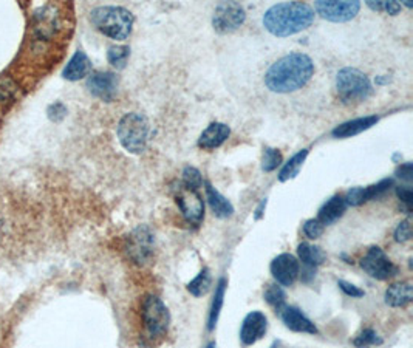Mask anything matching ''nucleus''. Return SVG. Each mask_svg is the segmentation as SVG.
Masks as SVG:
<instances>
[{"label":"nucleus","instance_id":"31","mask_svg":"<svg viewBox=\"0 0 413 348\" xmlns=\"http://www.w3.org/2000/svg\"><path fill=\"white\" fill-rule=\"evenodd\" d=\"M282 162H283V157H282L279 149H274V147H265L263 149L262 171L273 172L282 164Z\"/></svg>","mask_w":413,"mask_h":348},{"label":"nucleus","instance_id":"11","mask_svg":"<svg viewBox=\"0 0 413 348\" xmlns=\"http://www.w3.org/2000/svg\"><path fill=\"white\" fill-rule=\"evenodd\" d=\"M269 270H271V274L277 285L293 287L300 275V263L296 255L283 253L273 258Z\"/></svg>","mask_w":413,"mask_h":348},{"label":"nucleus","instance_id":"8","mask_svg":"<svg viewBox=\"0 0 413 348\" xmlns=\"http://www.w3.org/2000/svg\"><path fill=\"white\" fill-rule=\"evenodd\" d=\"M175 201L178 204L182 216L191 226H200L204 218V200L199 191L178 184L175 189Z\"/></svg>","mask_w":413,"mask_h":348},{"label":"nucleus","instance_id":"35","mask_svg":"<svg viewBox=\"0 0 413 348\" xmlns=\"http://www.w3.org/2000/svg\"><path fill=\"white\" fill-rule=\"evenodd\" d=\"M367 6L372 8L373 11L387 13L390 16H397L402 8L398 2H367Z\"/></svg>","mask_w":413,"mask_h":348},{"label":"nucleus","instance_id":"41","mask_svg":"<svg viewBox=\"0 0 413 348\" xmlns=\"http://www.w3.org/2000/svg\"><path fill=\"white\" fill-rule=\"evenodd\" d=\"M206 348H217V345H215V342H209L208 345H206Z\"/></svg>","mask_w":413,"mask_h":348},{"label":"nucleus","instance_id":"16","mask_svg":"<svg viewBox=\"0 0 413 348\" xmlns=\"http://www.w3.org/2000/svg\"><path fill=\"white\" fill-rule=\"evenodd\" d=\"M282 322L285 327L291 329L294 333H307V334H318L319 329L314 325L311 320L302 313V310L298 307H288L285 305L279 313Z\"/></svg>","mask_w":413,"mask_h":348},{"label":"nucleus","instance_id":"1","mask_svg":"<svg viewBox=\"0 0 413 348\" xmlns=\"http://www.w3.org/2000/svg\"><path fill=\"white\" fill-rule=\"evenodd\" d=\"M314 75V62L305 53L294 51L268 68L265 85L274 93H294L307 85Z\"/></svg>","mask_w":413,"mask_h":348},{"label":"nucleus","instance_id":"44","mask_svg":"<svg viewBox=\"0 0 413 348\" xmlns=\"http://www.w3.org/2000/svg\"><path fill=\"white\" fill-rule=\"evenodd\" d=\"M273 348H276V347H273Z\"/></svg>","mask_w":413,"mask_h":348},{"label":"nucleus","instance_id":"15","mask_svg":"<svg viewBox=\"0 0 413 348\" xmlns=\"http://www.w3.org/2000/svg\"><path fill=\"white\" fill-rule=\"evenodd\" d=\"M392 186H393L392 178H385V180H381L380 183L369 187H352L344 199L348 206H361V204L367 201H372L381 197V195L387 192Z\"/></svg>","mask_w":413,"mask_h":348},{"label":"nucleus","instance_id":"13","mask_svg":"<svg viewBox=\"0 0 413 348\" xmlns=\"http://www.w3.org/2000/svg\"><path fill=\"white\" fill-rule=\"evenodd\" d=\"M118 85L120 79L112 71H95L87 79L88 92L104 102H112L115 100Z\"/></svg>","mask_w":413,"mask_h":348},{"label":"nucleus","instance_id":"19","mask_svg":"<svg viewBox=\"0 0 413 348\" xmlns=\"http://www.w3.org/2000/svg\"><path fill=\"white\" fill-rule=\"evenodd\" d=\"M378 121H380V116H376V115L350 120L347 122L339 124V126L335 127L331 133H333L335 138H352L355 135H359V133L372 129L373 126H376V122Z\"/></svg>","mask_w":413,"mask_h":348},{"label":"nucleus","instance_id":"28","mask_svg":"<svg viewBox=\"0 0 413 348\" xmlns=\"http://www.w3.org/2000/svg\"><path fill=\"white\" fill-rule=\"evenodd\" d=\"M263 299L266 300L269 307L274 308L277 315H279L281 310L286 305V294L281 285H277V283L266 285L263 291Z\"/></svg>","mask_w":413,"mask_h":348},{"label":"nucleus","instance_id":"43","mask_svg":"<svg viewBox=\"0 0 413 348\" xmlns=\"http://www.w3.org/2000/svg\"><path fill=\"white\" fill-rule=\"evenodd\" d=\"M0 232H2V220H0Z\"/></svg>","mask_w":413,"mask_h":348},{"label":"nucleus","instance_id":"37","mask_svg":"<svg viewBox=\"0 0 413 348\" xmlns=\"http://www.w3.org/2000/svg\"><path fill=\"white\" fill-rule=\"evenodd\" d=\"M397 197L401 200V203H404L407 206V209L410 211L412 208V203H413V191L410 186H398L397 187Z\"/></svg>","mask_w":413,"mask_h":348},{"label":"nucleus","instance_id":"42","mask_svg":"<svg viewBox=\"0 0 413 348\" xmlns=\"http://www.w3.org/2000/svg\"><path fill=\"white\" fill-rule=\"evenodd\" d=\"M404 5H406V6H409V8H412V5H413V4L410 2V0H406V2H404Z\"/></svg>","mask_w":413,"mask_h":348},{"label":"nucleus","instance_id":"22","mask_svg":"<svg viewBox=\"0 0 413 348\" xmlns=\"http://www.w3.org/2000/svg\"><path fill=\"white\" fill-rule=\"evenodd\" d=\"M90 70H92V62L83 50H78L62 70V76L67 81H79L90 75Z\"/></svg>","mask_w":413,"mask_h":348},{"label":"nucleus","instance_id":"25","mask_svg":"<svg viewBox=\"0 0 413 348\" xmlns=\"http://www.w3.org/2000/svg\"><path fill=\"white\" fill-rule=\"evenodd\" d=\"M226 287H228V280L221 278L217 282V287H215V294H214V299L211 303V310H209V317H208V329L212 332V329L217 327L219 322V317L221 313V308H223V303H224V292H226Z\"/></svg>","mask_w":413,"mask_h":348},{"label":"nucleus","instance_id":"24","mask_svg":"<svg viewBox=\"0 0 413 348\" xmlns=\"http://www.w3.org/2000/svg\"><path fill=\"white\" fill-rule=\"evenodd\" d=\"M298 260L302 262V265L307 270H318V268L325 262V253L316 245H311L307 242H302L298 246Z\"/></svg>","mask_w":413,"mask_h":348},{"label":"nucleus","instance_id":"27","mask_svg":"<svg viewBox=\"0 0 413 348\" xmlns=\"http://www.w3.org/2000/svg\"><path fill=\"white\" fill-rule=\"evenodd\" d=\"M212 287V274L209 268H203V270L195 275V278L187 283V291H189L194 297H203L209 292Z\"/></svg>","mask_w":413,"mask_h":348},{"label":"nucleus","instance_id":"6","mask_svg":"<svg viewBox=\"0 0 413 348\" xmlns=\"http://www.w3.org/2000/svg\"><path fill=\"white\" fill-rule=\"evenodd\" d=\"M141 319L149 337L157 339L164 336L170 325L169 308L155 294H147L141 303Z\"/></svg>","mask_w":413,"mask_h":348},{"label":"nucleus","instance_id":"20","mask_svg":"<svg viewBox=\"0 0 413 348\" xmlns=\"http://www.w3.org/2000/svg\"><path fill=\"white\" fill-rule=\"evenodd\" d=\"M347 208H348V204H347L343 195H333V197L322 204V208L319 209V213H318L316 218L324 226L335 225L339 218H343Z\"/></svg>","mask_w":413,"mask_h":348},{"label":"nucleus","instance_id":"32","mask_svg":"<svg viewBox=\"0 0 413 348\" xmlns=\"http://www.w3.org/2000/svg\"><path fill=\"white\" fill-rule=\"evenodd\" d=\"M183 186L186 187H189V189H195V191H199V187L203 186V178H202V174L199 169H195L192 166H186L183 169V181H182Z\"/></svg>","mask_w":413,"mask_h":348},{"label":"nucleus","instance_id":"7","mask_svg":"<svg viewBox=\"0 0 413 348\" xmlns=\"http://www.w3.org/2000/svg\"><path fill=\"white\" fill-rule=\"evenodd\" d=\"M124 251L133 265H149L155 254V234L147 225L135 228L125 238Z\"/></svg>","mask_w":413,"mask_h":348},{"label":"nucleus","instance_id":"21","mask_svg":"<svg viewBox=\"0 0 413 348\" xmlns=\"http://www.w3.org/2000/svg\"><path fill=\"white\" fill-rule=\"evenodd\" d=\"M203 184L206 191V200H208L214 216L219 218H229L234 216V206H232V203L215 189L209 181H203Z\"/></svg>","mask_w":413,"mask_h":348},{"label":"nucleus","instance_id":"14","mask_svg":"<svg viewBox=\"0 0 413 348\" xmlns=\"http://www.w3.org/2000/svg\"><path fill=\"white\" fill-rule=\"evenodd\" d=\"M268 332V317L262 311H251L244 319L240 327V341L244 347L257 344Z\"/></svg>","mask_w":413,"mask_h":348},{"label":"nucleus","instance_id":"17","mask_svg":"<svg viewBox=\"0 0 413 348\" xmlns=\"http://www.w3.org/2000/svg\"><path fill=\"white\" fill-rule=\"evenodd\" d=\"M36 31H38L39 38L48 39L50 36L58 33L61 30V19L56 6H43L39 10V14L36 13Z\"/></svg>","mask_w":413,"mask_h":348},{"label":"nucleus","instance_id":"10","mask_svg":"<svg viewBox=\"0 0 413 348\" xmlns=\"http://www.w3.org/2000/svg\"><path fill=\"white\" fill-rule=\"evenodd\" d=\"M361 268L376 280H389L398 274V268L380 246H372L361 258Z\"/></svg>","mask_w":413,"mask_h":348},{"label":"nucleus","instance_id":"23","mask_svg":"<svg viewBox=\"0 0 413 348\" xmlns=\"http://www.w3.org/2000/svg\"><path fill=\"white\" fill-rule=\"evenodd\" d=\"M384 300L392 308H404L413 300V287L410 282L393 283L385 290Z\"/></svg>","mask_w":413,"mask_h":348},{"label":"nucleus","instance_id":"26","mask_svg":"<svg viewBox=\"0 0 413 348\" xmlns=\"http://www.w3.org/2000/svg\"><path fill=\"white\" fill-rule=\"evenodd\" d=\"M307 157H308V149H302L298 152V154H294L281 169L279 181L285 183V181H290V180H293V178L298 176Z\"/></svg>","mask_w":413,"mask_h":348},{"label":"nucleus","instance_id":"5","mask_svg":"<svg viewBox=\"0 0 413 348\" xmlns=\"http://www.w3.org/2000/svg\"><path fill=\"white\" fill-rule=\"evenodd\" d=\"M116 135L121 142V146L133 155H140L146 150L147 138H149V121L145 115L132 112L124 115Z\"/></svg>","mask_w":413,"mask_h":348},{"label":"nucleus","instance_id":"9","mask_svg":"<svg viewBox=\"0 0 413 348\" xmlns=\"http://www.w3.org/2000/svg\"><path fill=\"white\" fill-rule=\"evenodd\" d=\"M246 21L245 8L237 2H221L215 6L212 16L214 30L220 34L237 31Z\"/></svg>","mask_w":413,"mask_h":348},{"label":"nucleus","instance_id":"33","mask_svg":"<svg viewBox=\"0 0 413 348\" xmlns=\"http://www.w3.org/2000/svg\"><path fill=\"white\" fill-rule=\"evenodd\" d=\"M393 237H394V242L398 243H407L412 240V223L410 218L402 220L399 225L397 226L393 232Z\"/></svg>","mask_w":413,"mask_h":348},{"label":"nucleus","instance_id":"3","mask_svg":"<svg viewBox=\"0 0 413 348\" xmlns=\"http://www.w3.org/2000/svg\"><path fill=\"white\" fill-rule=\"evenodd\" d=\"M90 21L98 31L113 41H125L132 34L135 17L122 6H98L90 13Z\"/></svg>","mask_w":413,"mask_h":348},{"label":"nucleus","instance_id":"18","mask_svg":"<svg viewBox=\"0 0 413 348\" xmlns=\"http://www.w3.org/2000/svg\"><path fill=\"white\" fill-rule=\"evenodd\" d=\"M231 135V129L223 122H212L203 130L199 138V147L204 150H214L224 144Z\"/></svg>","mask_w":413,"mask_h":348},{"label":"nucleus","instance_id":"34","mask_svg":"<svg viewBox=\"0 0 413 348\" xmlns=\"http://www.w3.org/2000/svg\"><path fill=\"white\" fill-rule=\"evenodd\" d=\"M324 225L318 218H310L303 223V234L310 240H318L322 234H324Z\"/></svg>","mask_w":413,"mask_h":348},{"label":"nucleus","instance_id":"4","mask_svg":"<svg viewBox=\"0 0 413 348\" xmlns=\"http://www.w3.org/2000/svg\"><path fill=\"white\" fill-rule=\"evenodd\" d=\"M336 92L343 104L357 105L369 100L373 87L369 76L361 70L345 67L340 68L336 75Z\"/></svg>","mask_w":413,"mask_h":348},{"label":"nucleus","instance_id":"40","mask_svg":"<svg viewBox=\"0 0 413 348\" xmlns=\"http://www.w3.org/2000/svg\"><path fill=\"white\" fill-rule=\"evenodd\" d=\"M265 206H266V199H265L262 203H260V206H258V209H257V212H256V218H257V220H258L260 217H262V213H263L262 211H263Z\"/></svg>","mask_w":413,"mask_h":348},{"label":"nucleus","instance_id":"36","mask_svg":"<svg viewBox=\"0 0 413 348\" xmlns=\"http://www.w3.org/2000/svg\"><path fill=\"white\" fill-rule=\"evenodd\" d=\"M338 287L340 288V291H343L345 294V296L352 297V299H359V297H364L365 296L364 290H361L359 287H356V285L350 283L347 280H339L338 282Z\"/></svg>","mask_w":413,"mask_h":348},{"label":"nucleus","instance_id":"30","mask_svg":"<svg viewBox=\"0 0 413 348\" xmlns=\"http://www.w3.org/2000/svg\"><path fill=\"white\" fill-rule=\"evenodd\" d=\"M382 342H384L382 337H380V334L376 333L373 328H364L362 332L353 339V345L356 348H372L381 345Z\"/></svg>","mask_w":413,"mask_h":348},{"label":"nucleus","instance_id":"2","mask_svg":"<svg viewBox=\"0 0 413 348\" xmlns=\"http://www.w3.org/2000/svg\"><path fill=\"white\" fill-rule=\"evenodd\" d=\"M314 10L308 4L283 2L273 5L263 16L265 30L277 38L298 34L314 22Z\"/></svg>","mask_w":413,"mask_h":348},{"label":"nucleus","instance_id":"12","mask_svg":"<svg viewBox=\"0 0 413 348\" xmlns=\"http://www.w3.org/2000/svg\"><path fill=\"white\" fill-rule=\"evenodd\" d=\"M314 10L330 22H348L361 10L359 2H335V0H319L314 2Z\"/></svg>","mask_w":413,"mask_h":348},{"label":"nucleus","instance_id":"39","mask_svg":"<svg viewBox=\"0 0 413 348\" xmlns=\"http://www.w3.org/2000/svg\"><path fill=\"white\" fill-rule=\"evenodd\" d=\"M397 176L401 178L402 181H407L410 183L413 180V164L412 163H406V164H401L398 169H397Z\"/></svg>","mask_w":413,"mask_h":348},{"label":"nucleus","instance_id":"38","mask_svg":"<svg viewBox=\"0 0 413 348\" xmlns=\"http://www.w3.org/2000/svg\"><path fill=\"white\" fill-rule=\"evenodd\" d=\"M66 115H67V109L62 102H56V104H53L48 107V116H50L51 121L58 122L61 120H64Z\"/></svg>","mask_w":413,"mask_h":348},{"label":"nucleus","instance_id":"29","mask_svg":"<svg viewBox=\"0 0 413 348\" xmlns=\"http://www.w3.org/2000/svg\"><path fill=\"white\" fill-rule=\"evenodd\" d=\"M130 58V48L127 46H112L107 51V60L116 70H122L127 65Z\"/></svg>","mask_w":413,"mask_h":348}]
</instances>
